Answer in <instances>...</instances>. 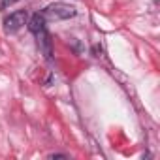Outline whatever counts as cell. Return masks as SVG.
<instances>
[{"mask_svg": "<svg viewBox=\"0 0 160 160\" xmlns=\"http://www.w3.org/2000/svg\"><path fill=\"white\" fill-rule=\"evenodd\" d=\"M75 8L68 6V4H51L43 10V15L45 19H51V21H62V19H70V17H75Z\"/></svg>", "mask_w": 160, "mask_h": 160, "instance_id": "1", "label": "cell"}, {"mask_svg": "<svg viewBox=\"0 0 160 160\" xmlns=\"http://www.w3.org/2000/svg\"><path fill=\"white\" fill-rule=\"evenodd\" d=\"M27 19H28L27 12H25V10H17V12L10 13V15L4 19V30H6V32H17L19 28L25 27Z\"/></svg>", "mask_w": 160, "mask_h": 160, "instance_id": "2", "label": "cell"}, {"mask_svg": "<svg viewBox=\"0 0 160 160\" xmlns=\"http://www.w3.org/2000/svg\"><path fill=\"white\" fill-rule=\"evenodd\" d=\"M36 36H38V47H40V51L43 53L45 58H51L53 57V42H51L49 32L43 28V30L36 32Z\"/></svg>", "mask_w": 160, "mask_h": 160, "instance_id": "3", "label": "cell"}, {"mask_svg": "<svg viewBox=\"0 0 160 160\" xmlns=\"http://www.w3.org/2000/svg\"><path fill=\"white\" fill-rule=\"evenodd\" d=\"M28 28H30V32H40V30H43L45 28V15L43 13H34L32 17H30V21H28Z\"/></svg>", "mask_w": 160, "mask_h": 160, "instance_id": "4", "label": "cell"}, {"mask_svg": "<svg viewBox=\"0 0 160 160\" xmlns=\"http://www.w3.org/2000/svg\"><path fill=\"white\" fill-rule=\"evenodd\" d=\"M17 0H0V10H8L12 4H15Z\"/></svg>", "mask_w": 160, "mask_h": 160, "instance_id": "5", "label": "cell"}, {"mask_svg": "<svg viewBox=\"0 0 160 160\" xmlns=\"http://www.w3.org/2000/svg\"><path fill=\"white\" fill-rule=\"evenodd\" d=\"M49 158H68L66 154H49Z\"/></svg>", "mask_w": 160, "mask_h": 160, "instance_id": "6", "label": "cell"}]
</instances>
